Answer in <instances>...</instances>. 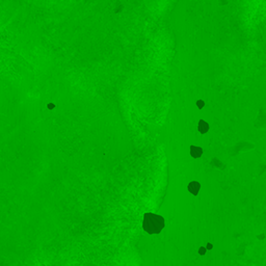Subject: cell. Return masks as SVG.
I'll list each match as a JSON object with an SVG mask.
<instances>
[{"label":"cell","mask_w":266,"mask_h":266,"mask_svg":"<svg viewBox=\"0 0 266 266\" xmlns=\"http://www.w3.org/2000/svg\"><path fill=\"white\" fill-rule=\"evenodd\" d=\"M143 228L149 234H159L164 228V218L155 213H146L144 215Z\"/></svg>","instance_id":"cell-1"},{"label":"cell","mask_w":266,"mask_h":266,"mask_svg":"<svg viewBox=\"0 0 266 266\" xmlns=\"http://www.w3.org/2000/svg\"><path fill=\"white\" fill-rule=\"evenodd\" d=\"M212 247H213L212 244H211V243H208L207 246H206V249H207V250H212Z\"/></svg>","instance_id":"cell-7"},{"label":"cell","mask_w":266,"mask_h":266,"mask_svg":"<svg viewBox=\"0 0 266 266\" xmlns=\"http://www.w3.org/2000/svg\"><path fill=\"white\" fill-rule=\"evenodd\" d=\"M200 188H201V184L196 181H192L188 184V191L193 195H198Z\"/></svg>","instance_id":"cell-2"},{"label":"cell","mask_w":266,"mask_h":266,"mask_svg":"<svg viewBox=\"0 0 266 266\" xmlns=\"http://www.w3.org/2000/svg\"><path fill=\"white\" fill-rule=\"evenodd\" d=\"M203 154V149L200 147L196 146H191L190 147V155H191L193 158H199V157L202 156Z\"/></svg>","instance_id":"cell-3"},{"label":"cell","mask_w":266,"mask_h":266,"mask_svg":"<svg viewBox=\"0 0 266 266\" xmlns=\"http://www.w3.org/2000/svg\"><path fill=\"white\" fill-rule=\"evenodd\" d=\"M263 237H264V235H263V234H262V235H260V236H259L260 239H263Z\"/></svg>","instance_id":"cell-8"},{"label":"cell","mask_w":266,"mask_h":266,"mask_svg":"<svg viewBox=\"0 0 266 266\" xmlns=\"http://www.w3.org/2000/svg\"><path fill=\"white\" fill-rule=\"evenodd\" d=\"M199 253H200V255L204 256L205 254H206V249L203 247V246H201V247H200V250H199Z\"/></svg>","instance_id":"cell-5"},{"label":"cell","mask_w":266,"mask_h":266,"mask_svg":"<svg viewBox=\"0 0 266 266\" xmlns=\"http://www.w3.org/2000/svg\"><path fill=\"white\" fill-rule=\"evenodd\" d=\"M198 128H199V131L201 132L202 134H205V133L208 132V130H209V125H208L205 121H200Z\"/></svg>","instance_id":"cell-4"},{"label":"cell","mask_w":266,"mask_h":266,"mask_svg":"<svg viewBox=\"0 0 266 266\" xmlns=\"http://www.w3.org/2000/svg\"><path fill=\"white\" fill-rule=\"evenodd\" d=\"M198 106L200 107V108H202L204 106V102H202V101H199L198 102Z\"/></svg>","instance_id":"cell-6"}]
</instances>
